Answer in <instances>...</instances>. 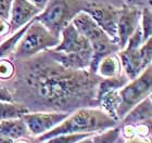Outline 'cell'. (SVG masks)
<instances>
[{
	"label": "cell",
	"mask_w": 152,
	"mask_h": 143,
	"mask_svg": "<svg viewBox=\"0 0 152 143\" xmlns=\"http://www.w3.org/2000/svg\"><path fill=\"white\" fill-rule=\"evenodd\" d=\"M12 61L15 73L1 85L9 90L13 101L28 112L70 114L82 107H98L96 93L101 77L97 74L64 67L48 50Z\"/></svg>",
	"instance_id": "6da1fadb"
},
{
	"label": "cell",
	"mask_w": 152,
	"mask_h": 143,
	"mask_svg": "<svg viewBox=\"0 0 152 143\" xmlns=\"http://www.w3.org/2000/svg\"><path fill=\"white\" fill-rule=\"evenodd\" d=\"M118 126L115 119L109 116L100 107H82L69 114L61 124L40 137L34 138L38 143L63 134H99Z\"/></svg>",
	"instance_id": "7a4b0ae2"
},
{
	"label": "cell",
	"mask_w": 152,
	"mask_h": 143,
	"mask_svg": "<svg viewBox=\"0 0 152 143\" xmlns=\"http://www.w3.org/2000/svg\"><path fill=\"white\" fill-rule=\"evenodd\" d=\"M89 0H48L47 4L35 17L56 37L79 12L86 9Z\"/></svg>",
	"instance_id": "3957f363"
},
{
	"label": "cell",
	"mask_w": 152,
	"mask_h": 143,
	"mask_svg": "<svg viewBox=\"0 0 152 143\" xmlns=\"http://www.w3.org/2000/svg\"><path fill=\"white\" fill-rule=\"evenodd\" d=\"M60 38L48 30L40 22L32 20L13 51L12 59H27L41 51L52 49L59 45Z\"/></svg>",
	"instance_id": "277c9868"
},
{
	"label": "cell",
	"mask_w": 152,
	"mask_h": 143,
	"mask_svg": "<svg viewBox=\"0 0 152 143\" xmlns=\"http://www.w3.org/2000/svg\"><path fill=\"white\" fill-rule=\"evenodd\" d=\"M152 87V66L149 65L139 76L118 90L121 103L117 108V119L120 123L128 112L138 103L151 94Z\"/></svg>",
	"instance_id": "5b68a950"
},
{
	"label": "cell",
	"mask_w": 152,
	"mask_h": 143,
	"mask_svg": "<svg viewBox=\"0 0 152 143\" xmlns=\"http://www.w3.org/2000/svg\"><path fill=\"white\" fill-rule=\"evenodd\" d=\"M121 8L107 2L88 1L84 12L88 13L97 25L117 44V22ZM118 45V44H117Z\"/></svg>",
	"instance_id": "8992f818"
},
{
	"label": "cell",
	"mask_w": 152,
	"mask_h": 143,
	"mask_svg": "<svg viewBox=\"0 0 152 143\" xmlns=\"http://www.w3.org/2000/svg\"><path fill=\"white\" fill-rule=\"evenodd\" d=\"M69 116L67 113L59 112H27L21 116L33 138L42 136L52 130Z\"/></svg>",
	"instance_id": "52a82bcc"
},
{
	"label": "cell",
	"mask_w": 152,
	"mask_h": 143,
	"mask_svg": "<svg viewBox=\"0 0 152 143\" xmlns=\"http://www.w3.org/2000/svg\"><path fill=\"white\" fill-rule=\"evenodd\" d=\"M52 50L63 53L79 54L91 61L92 48L90 42L76 30L72 23L62 29L60 34V42L52 48Z\"/></svg>",
	"instance_id": "ba28073f"
},
{
	"label": "cell",
	"mask_w": 152,
	"mask_h": 143,
	"mask_svg": "<svg viewBox=\"0 0 152 143\" xmlns=\"http://www.w3.org/2000/svg\"><path fill=\"white\" fill-rule=\"evenodd\" d=\"M141 9L140 7L124 4L121 8L117 22V44L120 49H124L128 39L139 27Z\"/></svg>",
	"instance_id": "9c48e42d"
},
{
	"label": "cell",
	"mask_w": 152,
	"mask_h": 143,
	"mask_svg": "<svg viewBox=\"0 0 152 143\" xmlns=\"http://www.w3.org/2000/svg\"><path fill=\"white\" fill-rule=\"evenodd\" d=\"M40 13V10L36 8L28 0H13L9 14V35L22 28L23 26L34 20Z\"/></svg>",
	"instance_id": "30bf717a"
},
{
	"label": "cell",
	"mask_w": 152,
	"mask_h": 143,
	"mask_svg": "<svg viewBox=\"0 0 152 143\" xmlns=\"http://www.w3.org/2000/svg\"><path fill=\"white\" fill-rule=\"evenodd\" d=\"M71 23L73 24L76 30L90 42L91 46L111 39L97 25V23L92 20L91 16L84 11L79 12Z\"/></svg>",
	"instance_id": "8fae6325"
},
{
	"label": "cell",
	"mask_w": 152,
	"mask_h": 143,
	"mask_svg": "<svg viewBox=\"0 0 152 143\" xmlns=\"http://www.w3.org/2000/svg\"><path fill=\"white\" fill-rule=\"evenodd\" d=\"M138 49L133 50L124 48L117 52L122 65V70L129 80L137 78L148 67L143 64Z\"/></svg>",
	"instance_id": "7c38bea8"
},
{
	"label": "cell",
	"mask_w": 152,
	"mask_h": 143,
	"mask_svg": "<svg viewBox=\"0 0 152 143\" xmlns=\"http://www.w3.org/2000/svg\"><path fill=\"white\" fill-rule=\"evenodd\" d=\"M152 99L151 94L148 95L145 100L134 106L128 113L123 117V119L118 123V125L130 124L138 125L142 123L152 121Z\"/></svg>",
	"instance_id": "4fadbf2b"
},
{
	"label": "cell",
	"mask_w": 152,
	"mask_h": 143,
	"mask_svg": "<svg viewBox=\"0 0 152 143\" xmlns=\"http://www.w3.org/2000/svg\"><path fill=\"white\" fill-rule=\"evenodd\" d=\"M0 136L10 138L14 141L33 138L26 124L21 117L0 121Z\"/></svg>",
	"instance_id": "5bb4252c"
},
{
	"label": "cell",
	"mask_w": 152,
	"mask_h": 143,
	"mask_svg": "<svg viewBox=\"0 0 152 143\" xmlns=\"http://www.w3.org/2000/svg\"><path fill=\"white\" fill-rule=\"evenodd\" d=\"M48 52L58 63H60L64 67H67L71 70H89L90 60L79 54L63 53V52L54 51L52 49H48Z\"/></svg>",
	"instance_id": "9a60e30c"
},
{
	"label": "cell",
	"mask_w": 152,
	"mask_h": 143,
	"mask_svg": "<svg viewBox=\"0 0 152 143\" xmlns=\"http://www.w3.org/2000/svg\"><path fill=\"white\" fill-rule=\"evenodd\" d=\"M123 73L118 54L113 53L103 57L97 66L96 74L101 78H112L120 76Z\"/></svg>",
	"instance_id": "2e32d148"
},
{
	"label": "cell",
	"mask_w": 152,
	"mask_h": 143,
	"mask_svg": "<svg viewBox=\"0 0 152 143\" xmlns=\"http://www.w3.org/2000/svg\"><path fill=\"white\" fill-rule=\"evenodd\" d=\"M121 103V97L118 94V90H112L104 93L98 100V107H100L103 112H105L109 116L118 123L117 119V108Z\"/></svg>",
	"instance_id": "e0dca14e"
},
{
	"label": "cell",
	"mask_w": 152,
	"mask_h": 143,
	"mask_svg": "<svg viewBox=\"0 0 152 143\" xmlns=\"http://www.w3.org/2000/svg\"><path fill=\"white\" fill-rule=\"evenodd\" d=\"M129 81V79L126 77V75L122 73L120 76L117 77H112V78H101L97 87V93H96V99L97 102L104 93L112 91V90H120L121 88H123L127 83Z\"/></svg>",
	"instance_id": "ac0fdd59"
},
{
	"label": "cell",
	"mask_w": 152,
	"mask_h": 143,
	"mask_svg": "<svg viewBox=\"0 0 152 143\" xmlns=\"http://www.w3.org/2000/svg\"><path fill=\"white\" fill-rule=\"evenodd\" d=\"M27 112L28 111L23 105L16 102L0 101V121L12 119V118H20Z\"/></svg>",
	"instance_id": "d6986e66"
},
{
	"label": "cell",
	"mask_w": 152,
	"mask_h": 143,
	"mask_svg": "<svg viewBox=\"0 0 152 143\" xmlns=\"http://www.w3.org/2000/svg\"><path fill=\"white\" fill-rule=\"evenodd\" d=\"M139 25L142 33V42H146L152 35V12L150 6L142 7Z\"/></svg>",
	"instance_id": "ffe728a7"
},
{
	"label": "cell",
	"mask_w": 152,
	"mask_h": 143,
	"mask_svg": "<svg viewBox=\"0 0 152 143\" xmlns=\"http://www.w3.org/2000/svg\"><path fill=\"white\" fill-rule=\"evenodd\" d=\"M121 138L120 126L96 134L92 136V143H116Z\"/></svg>",
	"instance_id": "44dd1931"
},
{
	"label": "cell",
	"mask_w": 152,
	"mask_h": 143,
	"mask_svg": "<svg viewBox=\"0 0 152 143\" xmlns=\"http://www.w3.org/2000/svg\"><path fill=\"white\" fill-rule=\"evenodd\" d=\"M92 134H58L54 137L48 139L42 143H76L85 138L91 137Z\"/></svg>",
	"instance_id": "7402d4cb"
},
{
	"label": "cell",
	"mask_w": 152,
	"mask_h": 143,
	"mask_svg": "<svg viewBox=\"0 0 152 143\" xmlns=\"http://www.w3.org/2000/svg\"><path fill=\"white\" fill-rule=\"evenodd\" d=\"M15 73V66L10 57L0 59V83H6L13 77Z\"/></svg>",
	"instance_id": "603a6c76"
},
{
	"label": "cell",
	"mask_w": 152,
	"mask_h": 143,
	"mask_svg": "<svg viewBox=\"0 0 152 143\" xmlns=\"http://www.w3.org/2000/svg\"><path fill=\"white\" fill-rule=\"evenodd\" d=\"M138 51H139L140 57H141L143 64H145L146 66L151 65V62H152V38H149L146 42H143L142 45L139 47Z\"/></svg>",
	"instance_id": "cb8c5ba5"
},
{
	"label": "cell",
	"mask_w": 152,
	"mask_h": 143,
	"mask_svg": "<svg viewBox=\"0 0 152 143\" xmlns=\"http://www.w3.org/2000/svg\"><path fill=\"white\" fill-rule=\"evenodd\" d=\"M13 0H0V20L7 21L9 20L10 9L12 6Z\"/></svg>",
	"instance_id": "d4e9b609"
},
{
	"label": "cell",
	"mask_w": 152,
	"mask_h": 143,
	"mask_svg": "<svg viewBox=\"0 0 152 143\" xmlns=\"http://www.w3.org/2000/svg\"><path fill=\"white\" fill-rule=\"evenodd\" d=\"M0 101L2 102H14L11 93L3 85H0Z\"/></svg>",
	"instance_id": "484cf974"
},
{
	"label": "cell",
	"mask_w": 152,
	"mask_h": 143,
	"mask_svg": "<svg viewBox=\"0 0 152 143\" xmlns=\"http://www.w3.org/2000/svg\"><path fill=\"white\" fill-rule=\"evenodd\" d=\"M125 4L129 6H136V7H145L150 6V0H125Z\"/></svg>",
	"instance_id": "4316f807"
},
{
	"label": "cell",
	"mask_w": 152,
	"mask_h": 143,
	"mask_svg": "<svg viewBox=\"0 0 152 143\" xmlns=\"http://www.w3.org/2000/svg\"><path fill=\"white\" fill-rule=\"evenodd\" d=\"M124 143H151V139L133 137V138H129V139H124Z\"/></svg>",
	"instance_id": "83f0119b"
},
{
	"label": "cell",
	"mask_w": 152,
	"mask_h": 143,
	"mask_svg": "<svg viewBox=\"0 0 152 143\" xmlns=\"http://www.w3.org/2000/svg\"><path fill=\"white\" fill-rule=\"evenodd\" d=\"M28 1H31V2H32L36 8H38V9L40 10V11L46 7V4H47V2H48V0H28Z\"/></svg>",
	"instance_id": "f1b7e54d"
},
{
	"label": "cell",
	"mask_w": 152,
	"mask_h": 143,
	"mask_svg": "<svg viewBox=\"0 0 152 143\" xmlns=\"http://www.w3.org/2000/svg\"><path fill=\"white\" fill-rule=\"evenodd\" d=\"M15 141L10 139V138L3 137V136H0V143H14Z\"/></svg>",
	"instance_id": "f546056e"
},
{
	"label": "cell",
	"mask_w": 152,
	"mask_h": 143,
	"mask_svg": "<svg viewBox=\"0 0 152 143\" xmlns=\"http://www.w3.org/2000/svg\"><path fill=\"white\" fill-rule=\"evenodd\" d=\"M76 143H92V136L91 137L85 138V139H83V140L78 141V142H76Z\"/></svg>",
	"instance_id": "4dcf8cb0"
},
{
	"label": "cell",
	"mask_w": 152,
	"mask_h": 143,
	"mask_svg": "<svg viewBox=\"0 0 152 143\" xmlns=\"http://www.w3.org/2000/svg\"><path fill=\"white\" fill-rule=\"evenodd\" d=\"M0 85H1V83H0Z\"/></svg>",
	"instance_id": "1f68e13d"
}]
</instances>
